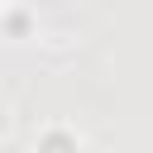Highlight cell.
<instances>
[{
    "label": "cell",
    "mask_w": 153,
    "mask_h": 153,
    "mask_svg": "<svg viewBox=\"0 0 153 153\" xmlns=\"http://www.w3.org/2000/svg\"><path fill=\"white\" fill-rule=\"evenodd\" d=\"M43 153H76V143H72V139H62V134H53V139L43 143Z\"/></svg>",
    "instance_id": "cell-1"
},
{
    "label": "cell",
    "mask_w": 153,
    "mask_h": 153,
    "mask_svg": "<svg viewBox=\"0 0 153 153\" xmlns=\"http://www.w3.org/2000/svg\"><path fill=\"white\" fill-rule=\"evenodd\" d=\"M0 134H5V115H0Z\"/></svg>",
    "instance_id": "cell-2"
}]
</instances>
